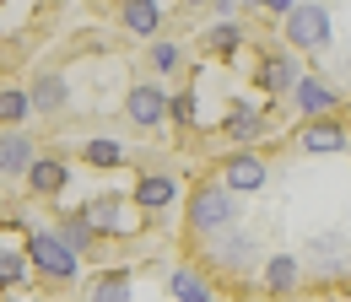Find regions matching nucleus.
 <instances>
[{"instance_id":"obj_13","label":"nucleus","mask_w":351,"mask_h":302,"mask_svg":"<svg viewBox=\"0 0 351 302\" xmlns=\"http://www.w3.org/2000/svg\"><path fill=\"white\" fill-rule=\"evenodd\" d=\"M33 135H0V178H22L33 168Z\"/></svg>"},{"instance_id":"obj_4","label":"nucleus","mask_w":351,"mask_h":302,"mask_svg":"<svg viewBox=\"0 0 351 302\" xmlns=\"http://www.w3.org/2000/svg\"><path fill=\"white\" fill-rule=\"evenodd\" d=\"M287 97H292V108H298L303 119H335V114H341V92L330 81H319V76H298V86H292Z\"/></svg>"},{"instance_id":"obj_29","label":"nucleus","mask_w":351,"mask_h":302,"mask_svg":"<svg viewBox=\"0 0 351 302\" xmlns=\"http://www.w3.org/2000/svg\"><path fill=\"white\" fill-rule=\"evenodd\" d=\"M238 5H243V0H238ZM254 5H260V0H254Z\"/></svg>"},{"instance_id":"obj_25","label":"nucleus","mask_w":351,"mask_h":302,"mask_svg":"<svg viewBox=\"0 0 351 302\" xmlns=\"http://www.w3.org/2000/svg\"><path fill=\"white\" fill-rule=\"evenodd\" d=\"M168 108H173V119H178V125H195V97H189V92L168 97Z\"/></svg>"},{"instance_id":"obj_22","label":"nucleus","mask_w":351,"mask_h":302,"mask_svg":"<svg viewBox=\"0 0 351 302\" xmlns=\"http://www.w3.org/2000/svg\"><path fill=\"white\" fill-rule=\"evenodd\" d=\"M206 49H211V54H238V49H243V27H232V22H217V27L206 33Z\"/></svg>"},{"instance_id":"obj_17","label":"nucleus","mask_w":351,"mask_h":302,"mask_svg":"<svg viewBox=\"0 0 351 302\" xmlns=\"http://www.w3.org/2000/svg\"><path fill=\"white\" fill-rule=\"evenodd\" d=\"M87 302H130V275L125 270H108L87 286Z\"/></svg>"},{"instance_id":"obj_9","label":"nucleus","mask_w":351,"mask_h":302,"mask_svg":"<svg viewBox=\"0 0 351 302\" xmlns=\"http://www.w3.org/2000/svg\"><path fill=\"white\" fill-rule=\"evenodd\" d=\"M254 81H260V92L287 97V92L298 86V60H292L287 49H265V54H260V71H254Z\"/></svg>"},{"instance_id":"obj_16","label":"nucleus","mask_w":351,"mask_h":302,"mask_svg":"<svg viewBox=\"0 0 351 302\" xmlns=\"http://www.w3.org/2000/svg\"><path fill=\"white\" fill-rule=\"evenodd\" d=\"M157 27H162V5H157V0H125V33L152 38Z\"/></svg>"},{"instance_id":"obj_6","label":"nucleus","mask_w":351,"mask_h":302,"mask_svg":"<svg viewBox=\"0 0 351 302\" xmlns=\"http://www.w3.org/2000/svg\"><path fill=\"white\" fill-rule=\"evenodd\" d=\"M265 184H270L265 157H254V151H238V157H227V168H221V189H232V194H260Z\"/></svg>"},{"instance_id":"obj_24","label":"nucleus","mask_w":351,"mask_h":302,"mask_svg":"<svg viewBox=\"0 0 351 302\" xmlns=\"http://www.w3.org/2000/svg\"><path fill=\"white\" fill-rule=\"evenodd\" d=\"M152 65H157V71H178V65H184V49H178V43H157V49H152Z\"/></svg>"},{"instance_id":"obj_1","label":"nucleus","mask_w":351,"mask_h":302,"mask_svg":"<svg viewBox=\"0 0 351 302\" xmlns=\"http://www.w3.org/2000/svg\"><path fill=\"white\" fill-rule=\"evenodd\" d=\"M232 221H238V194H232V189L206 184V189L189 194V227H195V232L217 238V232H232Z\"/></svg>"},{"instance_id":"obj_7","label":"nucleus","mask_w":351,"mask_h":302,"mask_svg":"<svg viewBox=\"0 0 351 302\" xmlns=\"http://www.w3.org/2000/svg\"><path fill=\"white\" fill-rule=\"evenodd\" d=\"M125 114H130V125H141V129L162 125V119H168V92L152 86V81H135L130 92H125Z\"/></svg>"},{"instance_id":"obj_2","label":"nucleus","mask_w":351,"mask_h":302,"mask_svg":"<svg viewBox=\"0 0 351 302\" xmlns=\"http://www.w3.org/2000/svg\"><path fill=\"white\" fill-rule=\"evenodd\" d=\"M281 33H287V43H292V49H303V54L330 49V5H292Z\"/></svg>"},{"instance_id":"obj_15","label":"nucleus","mask_w":351,"mask_h":302,"mask_svg":"<svg viewBox=\"0 0 351 302\" xmlns=\"http://www.w3.org/2000/svg\"><path fill=\"white\" fill-rule=\"evenodd\" d=\"M22 178H27V189H33V194H60V189H65V178H71V168H65V162H54V157H33V168L22 173Z\"/></svg>"},{"instance_id":"obj_14","label":"nucleus","mask_w":351,"mask_h":302,"mask_svg":"<svg viewBox=\"0 0 351 302\" xmlns=\"http://www.w3.org/2000/svg\"><path fill=\"white\" fill-rule=\"evenodd\" d=\"M27 103H33L38 114H60V108L71 103V86H65V76H54V71H44L38 81L27 86Z\"/></svg>"},{"instance_id":"obj_18","label":"nucleus","mask_w":351,"mask_h":302,"mask_svg":"<svg viewBox=\"0 0 351 302\" xmlns=\"http://www.w3.org/2000/svg\"><path fill=\"white\" fill-rule=\"evenodd\" d=\"M168 292H173L178 302H211V286H206L195 270H173V275H168Z\"/></svg>"},{"instance_id":"obj_3","label":"nucleus","mask_w":351,"mask_h":302,"mask_svg":"<svg viewBox=\"0 0 351 302\" xmlns=\"http://www.w3.org/2000/svg\"><path fill=\"white\" fill-rule=\"evenodd\" d=\"M82 221H87L92 232H108V238H125V232H135V227H141V221H135V205H125V200H119V194H97V200H87V205H82Z\"/></svg>"},{"instance_id":"obj_12","label":"nucleus","mask_w":351,"mask_h":302,"mask_svg":"<svg viewBox=\"0 0 351 302\" xmlns=\"http://www.w3.org/2000/svg\"><path fill=\"white\" fill-rule=\"evenodd\" d=\"M298 281H303V259H298V254H270V259H265V286H270L276 297L298 292Z\"/></svg>"},{"instance_id":"obj_20","label":"nucleus","mask_w":351,"mask_h":302,"mask_svg":"<svg viewBox=\"0 0 351 302\" xmlns=\"http://www.w3.org/2000/svg\"><path fill=\"white\" fill-rule=\"evenodd\" d=\"M27 114H33L27 92H22V86H0V125H22Z\"/></svg>"},{"instance_id":"obj_5","label":"nucleus","mask_w":351,"mask_h":302,"mask_svg":"<svg viewBox=\"0 0 351 302\" xmlns=\"http://www.w3.org/2000/svg\"><path fill=\"white\" fill-rule=\"evenodd\" d=\"M27 264H38L49 281H71V275H76V254H71L54 232H33V238H27Z\"/></svg>"},{"instance_id":"obj_26","label":"nucleus","mask_w":351,"mask_h":302,"mask_svg":"<svg viewBox=\"0 0 351 302\" xmlns=\"http://www.w3.org/2000/svg\"><path fill=\"white\" fill-rule=\"evenodd\" d=\"M260 5H270V11H281V16H287V11L298 5V0H260Z\"/></svg>"},{"instance_id":"obj_21","label":"nucleus","mask_w":351,"mask_h":302,"mask_svg":"<svg viewBox=\"0 0 351 302\" xmlns=\"http://www.w3.org/2000/svg\"><path fill=\"white\" fill-rule=\"evenodd\" d=\"M54 238H60V243H65L71 254H87V249H92V238H97V232H92V227H87V221H82V216H65V227H60Z\"/></svg>"},{"instance_id":"obj_23","label":"nucleus","mask_w":351,"mask_h":302,"mask_svg":"<svg viewBox=\"0 0 351 302\" xmlns=\"http://www.w3.org/2000/svg\"><path fill=\"white\" fill-rule=\"evenodd\" d=\"M27 281V259L16 249H0V286H22Z\"/></svg>"},{"instance_id":"obj_19","label":"nucleus","mask_w":351,"mask_h":302,"mask_svg":"<svg viewBox=\"0 0 351 302\" xmlns=\"http://www.w3.org/2000/svg\"><path fill=\"white\" fill-rule=\"evenodd\" d=\"M82 157H87L92 168H119V162H125V146H119V140H108V135H97V140L82 146Z\"/></svg>"},{"instance_id":"obj_10","label":"nucleus","mask_w":351,"mask_h":302,"mask_svg":"<svg viewBox=\"0 0 351 302\" xmlns=\"http://www.w3.org/2000/svg\"><path fill=\"white\" fill-rule=\"evenodd\" d=\"M173 200H178V178H168V173H141L135 178V211H162Z\"/></svg>"},{"instance_id":"obj_8","label":"nucleus","mask_w":351,"mask_h":302,"mask_svg":"<svg viewBox=\"0 0 351 302\" xmlns=\"http://www.w3.org/2000/svg\"><path fill=\"white\" fill-rule=\"evenodd\" d=\"M298 146H303L308 157H335V151H346L351 135L341 119H308L303 129H298Z\"/></svg>"},{"instance_id":"obj_27","label":"nucleus","mask_w":351,"mask_h":302,"mask_svg":"<svg viewBox=\"0 0 351 302\" xmlns=\"http://www.w3.org/2000/svg\"><path fill=\"white\" fill-rule=\"evenodd\" d=\"M238 11V0H217V16H232Z\"/></svg>"},{"instance_id":"obj_28","label":"nucleus","mask_w":351,"mask_h":302,"mask_svg":"<svg viewBox=\"0 0 351 302\" xmlns=\"http://www.w3.org/2000/svg\"><path fill=\"white\" fill-rule=\"evenodd\" d=\"M184 5H211V0H184Z\"/></svg>"},{"instance_id":"obj_11","label":"nucleus","mask_w":351,"mask_h":302,"mask_svg":"<svg viewBox=\"0 0 351 302\" xmlns=\"http://www.w3.org/2000/svg\"><path fill=\"white\" fill-rule=\"evenodd\" d=\"M227 140H238V146H254L265 129H270V119H265L260 108H249V103H232V114H227Z\"/></svg>"}]
</instances>
